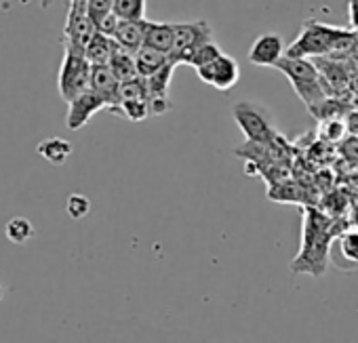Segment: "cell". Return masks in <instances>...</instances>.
<instances>
[{
  "label": "cell",
  "mask_w": 358,
  "mask_h": 343,
  "mask_svg": "<svg viewBox=\"0 0 358 343\" xmlns=\"http://www.w3.org/2000/svg\"><path fill=\"white\" fill-rule=\"evenodd\" d=\"M112 13L120 22H141L145 20V0H114Z\"/></svg>",
  "instance_id": "obj_22"
},
{
  "label": "cell",
  "mask_w": 358,
  "mask_h": 343,
  "mask_svg": "<svg viewBox=\"0 0 358 343\" xmlns=\"http://www.w3.org/2000/svg\"><path fill=\"white\" fill-rule=\"evenodd\" d=\"M358 45V34L352 30L333 28L310 20L303 24L299 36L285 51L287 57H324V55H341L354 51Z\"/></svg>",
  "instance_id": "obj_2"
},
{
  "label": "cell",
  "mask_w": 358,
  "mask_h": 343,
  "mask_svg": "<svg viewBox=\"0 0 358 343\" xmlns=\"http://www.w3.org/2000/svg\"><path fill=\"white\" fill-rule=\"evenodd\" d=\"M175 41L171 49V61L188 64L192 53L207 43H213V30L207 22H190V24H173Z\"/></svg>",
  "instance_id": "obj_6"
},
{
  "label": "cell",
  "mask_w": 358,
  "mask_h": 343,
  "mask_svg": "<svg viewBox=\"0 0 358 343\" xmlns=\"http://www.w3.org/2000/svg\"><path fill=\"white\" fill-rule=\"evenodd\" d=\"M175 68H177V64L169 61L162 70H158L150 78H143L145 87H148V95H150V112L152 114H164L171 110L169 87H171V78H173Z\"/></svg>",
  "instance_id": "obj_11"
},
{
  "label": "cell",
  "mask_w": 358,
  "mask_h": 343,
  "mask_svg": "<svg viewBox=\"0 0 358 343\" xmlns=\"http://www.w3.org/2000/svg\"><path fill=\"white\" fill-rule=\"evenodd\" d=\"M318 70H320V74H322L329 91H331V95H339L345 87H350V76H348V72H345V68L341 64L327 59V61H322L318 66Z\"/></svg>",
  "instance_id": "obj_20"
},
{
  "label": "cell",
  "mask_w": 358,
  "mask_h": 343,
  "mask_svg": "<svg viewBox=\"0 0 358 343\" xmlns=\"http://www.w3.org/2000/svg\"><path fill=\"white\" fill-rule=\"evenodd\" d=\"M220 55H222V49L215 43H207V45H203L201 49H196L192 53V57L188 59V66H192L194 70H199V68L211 64L213 59H217Z\"/></svg>",
  "instance_id": "obj_25"
},
{
  "label": "cell",
  "mask_w": 358,
  "mask_h": 343,
  "mask_svg": "<svg viewBox=\"0 0 358 343\" xmlns=\"http://www.w3.org/2000/svg\"><path fill=\"white\" fill-rule=\"evenodd\" d=\"M66 209H68V215H70L72 219H83V217L89 215L91 203H89V198L83 196V194H72V196L68 198Z\"/></svg>",
  "instance_id": "obj_26"
},
{
  "label": "cell",
  "mask_w": 358,
  "mask_h": 343,
  "mask_svg": "<svg viewBox=\"0 0 358 343\" xmlns=\"http://www.w3.org/2000/svg\"><path fill=\"white\" fill-rule=\"evenodd\" d=\"M234 120L241 126V131L245 133L247 141L253 143H274L278 139L270 118L266 116V112H262L257 105L245 101L234 105Z\"/></svg>",
  "instance_id": "obj_7"
},
{
  "label": "cell",
  "mask_w": 358,
  "mask_h": 343,
  "mask_svg": "<svg viewBox=\"0 0 358 343\" xmlns=\"http://www.w3.org/2000/svg\"><path fill=\"white\" fill-rule=\"evenodd\" d=\"M72 149H74L72 143L66 141V139H62V137H49V139L41 141L38 147H36V152H38L47 162H51V164H55V166L64 164V162L72 156Z\"/></svg>",
  "instance_id": "obj_18"
},
{
  "label": "cell",
  "mask_w": 358,
  "mask_h": 343,
  "mask_svg": "<svg viewBox=\"0 0 358 343\" xmlns=\"http://www.w3.org/2000/svg\"><path fill=\"white\" fill-rule=\"evenodd\" d=\"M276 70H280L293 91L299 95V99L308 105V110L318 118L320 108L331 99V91L318 70V66L314 61H310L308 57H282L276 66Z\"/></svg>",
  "instance_id": "obj_3"
},
{
  "label": "cell",
  "mask_w": 358,
  "mask_h": 343,
  "mask_svg": "<svg viewBox=\"0 0 358 343\" xmlns=\"http://www.w3.org/2000/svg\"><path fill=\"white\" fill-rule=\"evenodd\" d=\"M114 51H116V41L101 34V32H97L91 38V43H89L87 51H85V57L89 59L91 66H110V59H112Z\"/></svg>",
  "instance_id": "obj_16"
},
{
  "label": "cell",
  "mask_w": 358,
  "mask_h": 343,
  "mask_svg": "<svg viewBox=\"0 0 358 343\" xmlns=\"http://www.w3.org/2000/svg\"><path fill=\"white\" fill-rule=\"evenodd\" d=\"M70 3H76V0H70ZM51 7V0H41V9H49Z\"/></svg>",
  "instance_id": "obj_31"
},
{
  "label": "cell",
  "mask_w": 358,
  "mask_h": 343,
  "mask_svg": "<svg viewBox=\"0 0 358 343\" xmlns=\"http://www.w3.org/2000/svg\"><path fill=\"white\" fill-rule=\"evenodd\" d=\"M110 70L114 72V76L124 82V80H131V78H137V64H135V53L122 49L116 45V51L110 59Z\"/></svg>",
  "instance_id": "obj_19"
},
{
  "label": "cell",
  "mask_w": 358,
  "mask_h": 343,
  "mask_svg": "<svg viewBox=\"0 0 358 343\" xmlns=\"http://www.w3.org/2000/svg\"><path fill=\"white\" fill-rule=\"evenodd\" d=\"M145 30H148V20L141 22H118V28L114 32V41L118 47L137 53L145 45Z\"/></svg>",
  "instance_id": "obj_14"
},
{
  "label": "cell",
  "mask_w": 358,
  "mask_h": 343,
  "mask_svg": "<svg viewBox=\"0 0 358 343\" xmlns=\"http://www.w3.org/2000/svg\"><path fill=\"white\" fill-rule=\"evenodd\" d=\"M339 219L327 215L316 207H306L301 213V247L291 261V272L308 274L312 278H320L329 265L331 247L337 236L350 226L337 228Z\"/></svg>",
  "instance_id": "obj_1"
},
{
  "label": "cell",
  "mask_w": 358,
  "mask_h": 343,
  "mask_svg": "<svg viewBox=\"0 0 358 343\" xmlns=\"http://www.w3.org/2000/svg\"><path fill=\"white\" fill-rule=\"evenodd\" d=\"M7 238L13 242V245H26L28 240L34 238V226L30 219L26 217H15L7 224Z\"/></svg>",
  "instance_id": "obj_24"
},
{
  "label": "cell",
  "mask_w": 358,
  "mask_h": 343,
  "mask_svg": "<svg viewBox=\"0 0 358 343\" xmlns=\"http://www.w3.org/2000/svg\"><path fill=\"white\" fill-rule=\"evenodd\" d=\"M87 7H89V15L95 22V26L112 13L114 9V0H87Z\"/></svg>",
  "instance_id": "obj_27"
},
{
  "label": "cell",
  "mask_w": 358,
  "mask_h": 343,
  "mask_svg": "<svg viewBox=\"0 0 358 343\" xmlns=\"http://www.w3.org/2000/svg\"><path fill=\"white\" fill-rule=\"evenodd\" d=\"M101 110H110L108 101L93 89H89L87 93H83L80 97H76L74 101L68 103V116H66V126L70 131H78L83 129L97 112Z\"/></svg>",
  "instance_id": "obj_10"
},
{
  "label": "cell",
  "mask_w": 358,
  "mask_h": 343,
  "mask_svg": "<svg viewBox=\"0 0 358 343\" xmlns=\"http://www.w3.org/2000/svg\"><path fill=\"white\" fill-rule=\"evenodd\" d=\"M3 297H5V289H3V284H0V301H3Z\"/></svg>",
  "instance_id": "obj_32"
},
{
  "label": "cell",
  "mask_w": 358,
  "mask_h": 343,
  "mask_svg": "<svg viewBox=\"0 0 358 343\" xmlns=\"http://www.w3.org/2000/svg\"><path fill=\"white\" fill-rule=\"evenodd\" d=\"M171 61V57L166 53H160L156 49L150 47H141L135 53V64H137V74L141 78H150L152 74H156L158 70H162L166 64Z\"/></svg>",
  "instance_id": "obj_17"
},
{
  "label": "cell",
  "mask_w": 358,
  "mask_h": 343,
  "mask_svg": "<svg viewBox=\"0 0 358 343\" xmlns=\"http://www.w3.org/2000/svg\"><path fill=\"white\" fill-rule=\"evenodd\" d=\"M91 89L97 91L110 105V112H118V89H120V80L114 76V72L110 70V66H93V74H91Z\"/></svg>",
  "instance_id": "obj_13"
},
{
  "label": "cell",
  "mask_w": 358,
  "mask_h": 343,
  "mask_svg": "<svg viewBox=\"0 0 358 343\" xmlns=\"http://www.w3.org/2000/svg\"><path fill=\"white\" fill-rule=\"evenodd\" d=\"M199 78L220 91H230L232 87H236L238 78H241V68L236 64L234 57L222 53L217 59H213L211 64L203 66L196 70Z\"/></svg>",
  "instance_id": "obj_9"
},
{
  "label": "cell",
  "mask_w": 358,
  "mask_h": 343,
  "mask_svg": "<svg viewBox=\"0 0 358 343\" xmlns=\"http://www.w3.org/2000/svg\"><path fill=\"white\" fill-rule=\"evenodd\" d=\"M91 74H93V66L83 53L64 51V61H62L59 78H57L62 99L70 103L83 93H87L91 89Z\"/></svg>",
  "instance_id": "obj_4"
},
{
  "label": "cell",
  "mask_w": 358,
  "mask_h": 343,
  "mask_svg": "<svg viewBox=\"0 0 358 343\" xmlns=\"http://www.w3.org/2000/svg\"><path fill=\"white\" fill-rule=\"evenodd\" d=\"M337 247H339V255L341 259L350 261L352 265L358 268V230L348 228L337 236Z\"/></svg>",
  "instance_id": "obj_23"
},
{
  "label": "cell",
  "mask_w": 358,
  "mask_h": 343,
  "mask_svg": "<svg viewBox=\"0 0 358 343\" xmlns=\"http://www.w3.org/2000/svg\"><path fill=\"white\" fill-rule=\"evenodd\" d=\"M118 22H120V20H118L114 13H110V15H106V17L97 24V32H101V34L114 38V32H116V28H118Z\"/></svg>",
  "instance_id": "obj_28"
},
{
  "label": "cell",
  "mask_w": 358,
  "mask_h": 343,
  "mask_svg": "<svg viewBox=\"0 0 358 343\" xmlns=\"http://www.w3.org/2000/svg\"><path fill=\"white\" fill-rule=\"evenodd\" d=\"M348 22L350 30L358 34V0H348Z\"/></svg>",
  "instance_id": "obj_29"
},
{
  "label": "cell",
  "mask_w": 358,
  "mask_h": 343,
  "mask_svg": "<svg viewBox=\"0 0 358 343\" xmlns=\"http://www.w3.org/2000/svg\"><path fill=\"white\" fill-rule=\"evenodd\" d=\"M268 198L276 203H303V190L293 182H274L268 190Z\"/></svg>",
  "instance_id": "obj_21"
},
{
  "label": "cell",
  "mask_w": 358,
  "mask_h": 343,
  "mask_svg": "<svg viewBox=\"0 0 358 343\" xmlns=\"http://www.w3.org/2000/svg\"><path fill=\"white\" fill-rule=\"evenodd\" d=\"M350 228L358 230V203H354V207L350 211Z\"/></svg>",
  "instance_id": "obj_30"
},
{
  "label": "cell",
  "mask_w": 358,
  "mask_h": 343,
  "mask_svg": "<svg viewBox=\"0 0 358 343\" xmlns=\"http://www.w3.org/2000/svg\"><path fill=\"white\" fill-rule=\"evenodd\" d=\"M95 34H97V26L89 15L87 0L70 3L66 28H64V51H74V53L85 55V51Z\"/></svg>",
  "instance_id": "obj_5"
},
{
  "label": "cell",
  "mask_w": 358,
  "mask_h": 343,
  "mask_svg": "<svg viewBox=\"0 0 358 343\" xmlns=\"http://www.w3.org/2000/svg\"><path fill=\"white\" fill-rule=\"evenodd\" d=\"M116 114L127 116L131 122H141V120H145L152 114L150 112L148 87H145V80L141 76L120 82V89H118V112Z\"/></svg>",
  "instance_id": "obj_8"
},
{
  "label": "cell",
  "mask_w": 358,
  "mask_h": 343,
  "mask_svg": "<svg viewBox=\"0 0 358 343\" xmlns=\"http://www.w3.org/2000/svg\"><path fill=\"white\" fill-rule=\"evenodd\" d=\"M173 41H175L173 24H164V22H148V30H145V45H143V47H150V49H156V51H160V53L171 55Z\"/></svg>",
  "instance_id": "obj_15"
},
{
  "label": "cell",
  "mask_w": 358,
  "mask_h": 343,
  "mask_svg": "<svg viewBox=\"0 0 358 343\" xmlns=\"http://www.w3.org/2000/svg\"><path fill=\"white\" fill-rule=\"evenodd\" d=\"M285 45L278 34H262L249 51V61L259 68H276L278 61L285 57Z\"/></svg>",
  "instance_id": "obj_12"
}]
</instances>
